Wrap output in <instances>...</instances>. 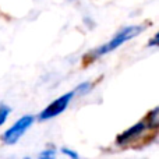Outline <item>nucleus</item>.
Returning <instances> with one entry per match:
<instances>
[{
    "label": "nucleus",
    "instance_id": "obj_1",
    "mask_svg": "<svg viewBox=\"0 0 159 159\" xmlns=\"http://www.w3.org/2000/svg\"><path fill=\"white\" fill-rule=\"evenodd\" d=\"M143 31H144V27H141V25H138V27H135L134 25V27L124 28V30H121L120 32H119L117 35L112 39V41H109L106 45H103V46L98 48L96 50H93L89 56L92 59H95V57H99V56H102V55H106V53L117 49V48L120 46V45H123L124 42H127V41H130L131 38H134V36L140 35Z\"/></svg>",
    "mask_w": 159,
    "mask_h": 159
},
{
    "label": "nucleus",
    "instance_id": "obj_2",
    "mask_svg": "<svg viewBox=\"0 0 159 159\" xmlns=\"http://www.w3.org/2000/svg\"><path fill=\"white\" fill-rule=\"evenodd\" d=\"M32 121H34L32 116H24V117H21L13 127H10V129L3 134L2 140L4 141L6 144H8V145L16 144L17 141L20 140V137L28 130V127L32 124Z\"/></svg>",
    "mask_w": 159,
    "mask_h": 159
},
{
    "label": "nucleus",
    "instance_id": "obj_3",
    "mask_svg": "<svg viewBox=\"0 0 159 159\" xmlns=\"http://www.w3.org/2000/svg\"><path fill=\"white\" fill-rule=\"evenodd\" d=\"M73 95H74V92H67V93H64L63 96L57 98L56 101H53L46 109L42 110L39 117H41L42 120H46V119H52V117H55V116L63 113L64 110H66V107L69 106L70 101L73 99Z\"/></svg>",
    "mask_w": 159,
    "mask_h": 159
},
{
    "label": "nucleus",
    "instance_id": "obj_4",
    "mask_svg": "<svg viewBox=\"0 0 159 159\" xmlns=\"http://www.w3.org/2000/svg\"><path fill=\"white\" fill-rule=\"evenodd\" d=\"M147 127L148 126H147L145 123H143V121L138 123V124H135V126H133V127H130L127 131H124L123 134H120L117 137V144H126V143H129V141L135 140L141 133L145 131Z\"/></svg>",
    "mask_w": 159,
    "mask_h": 159
},
{
    "label": "nucleus",
    "instance_id": "obj_5",
    "mask_svg": "<svg viewBox=\"0 0 159 159\" xmlns=\"http://www.w3.org/2000/svg\"><path fill=\"white\" fill-rule=\"evenodd\" d=\"M158 113H159V109L155 107V109L147 116V119H148V127H151V129H157L158 127V123H159Z\"/></svg>",
    "mask_w": 159,
    "mask_h": 159
},
{
    "label": "nucleus",
    "instance_id": "obj_6",
    "mask_svg": "<svg viewBox=\"0 0 159 159\" xmlns=\"http://www.w3.org/2000/svg\"><path fill=\"white\" fill-rule=\"evenodd\" d=\"M39 159H57V152L56 151H43L41 155H39ZM67 159H73V158H67Z\"/></svg>",
    "mask_w": 159,
    "mask_h": 159
},
{
    "label": "nucleus",
    "instance_id": "obj_7",
    "mask_svg": "<svg viewBox=\"0 0 159 159\" xmlns=\"http://www.w3.org/2000/svg\"><path fill=\"white\" fill-rule=\"evenodd\" d=\"M8 113H10V109H8L7 106H0V126H2V124L6 121Z\"/></svg>",
    "mask_w": 159,
    "mask_h": 159
},
{
    "label": "nucleus",
    "instance_id": "obj_8",
    "mask_svg": "<svg viewBox=\"0 0 159 159\" xmlns=\"http://www.w3.org/2000/svg\"><path fill=\"white\" fill-rule=\"evenodd\" d=\"M157 42H158V35H155V38L152 39L151 42L148 43V46H154V45H157Z\"/></svg>",
    "mask_w": 159,
    "mask_h": 159
},
{
    "label": "nucleus",
    "instance_id": "obj_9",
    "mask_svg": "<svg viewBox=\"0 0 159 159\" xmlns=\"http://www.w3.org/2000/svg\"><path fill=\"white\" fill-rule=\"evenodd\" d=\"M27 159H28V158H27Z\"/></svg>",
    "mask_w": 159,
    "mask_h": 159
}]
</instances>
